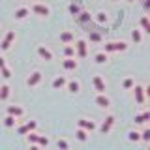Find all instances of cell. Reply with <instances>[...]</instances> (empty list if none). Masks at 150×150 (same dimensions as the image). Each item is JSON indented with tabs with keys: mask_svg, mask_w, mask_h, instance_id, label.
I'll return each mask as SVG.
<instances>
[{
	"mask_svg": "<svg viewBox=\"0 0 150 150\" xmlns=\"http://www.w3.org/2000/svg\"><path fill=\"white\" fill-rule=\"evenodd\" d=\"M128 49V43L126 41H109V43H105V49L107 53H115V51H126Z\"/></svg>",
	"mask_w": 150,
	"mask_h": 150,
	"instance_id": "1",
	"label": "cell"
},
{
	"mask_svg": "<svg viewBox=\"0 0 150 150\" xmlns=\"http://www.w3.org/2000/svg\"><path fill=\"white\" fill-rule=\"evenodd\" d=\"M133 90H135V101H137L139 105H144V96H146V90H144L143 86H139V84H135Z\"/></svg>",
	"mask_w": 150,
	"mask_h": 150,
	"instance_id": "2",
	"label": "cell"
},
{
	"mask_svg": "<svg viewBox=\"0 0 150 150\" xmlns=\"http://www.w3.org/2000/svg\"><path fill=\"white\" fill-rule=\"evenodd\" d=\"M112 126H115V116H112V115H109V116H107V118H105V122H103V124H101L100 131H101L103 135H107V133H109V131H111V128H112Z\"/></svg>",
	"mask_w": 150,
	"mask_h": 150,
	"instance_id": "3",
	"label": "cell"
},
{
	"mask_svg": "<svg viewBox=\"0 0 150 150\" xmlns=\"http://www.w3.org/2000/svg\"><path fill=\"white\" fill-rule=\"evenodd\" d=\"M92 84H94V88H96L100 94L105 92V81L101 79V75H94V77H92Z\"/></svg>",
	"mask_w": 150,
	"mask_h": 150,
	"instance_id": "4",
	"label": "cell"
},
{
	"mask_svg": "<svg viewBox=\"0 0 150 150\" xmlns=\"http://www.w3.org/2000/svg\"><path fill=\"white\" fill-rule=\"evenodd\" d=\"M30 9H32L34 13H38L40 17H47V15H49V8L43 6V4H32Z\"/></svg>",
	"mask_w": 150,
	"mask_h": 150,
	"instance_id": "5",
	"label": "cell"
},
{
	"mask_svg": "<svg viewBox=\"0 0 150 150\" xmlns=\"http://www.w3.org/2000/svg\"><path fill=\"white\" fill-rule=\"evenodd\" d=\"M36 126H38L36 122H26L25 126H21V128L17 129V133H19V135H28L30 131H34V129H36Z\"/></svg>",
	"mask_w": 150,
	"mask_h": 150,
	"instance_id": "6",
	"label": "cell"
},
{
	"mask_svg": "<svg viewBox=\"0 0 150 150\" xmlns=\"http://www.w3.org/2000/svg\"><path fill=\"white\" fill-rule=\"evenodd\" d=\"M75 47H77V54H79V58H84V56L88 54V45H86V41L79 40Z\"/></svg>",
	"mask_w": 150,
	"mask_h": 150,
	"instance_id": "7",
	"label": "cell"
},
{
	"mask_svg": "<svg viewBox=\"0 0 150 150\" xmlns=\"http://www.w3.org/2000/svg\"><path fill=\"white\" fill-rule=\"evenodd\" d=\"M62 66H64V69H68V71H71V69H77V60L75 58H71V56H66V60L62 62Z\"/></svg>",
	"mask_w": 150,
	"mask_h": 150,
	"instance_id": "8",
	"label": "cell"
},
{
	"mask_svg": "<svg viewBox=\"0 0 150 150\" xmlns=\"http://www.w3.org/2000/svg\"><path fill=\"white\" fill-rule=\"evenodd\" d=\"M13 40H15V32H8V36L4 38V41H2V51H8L9 47H11V43H13Z\"/></svg>",
	"mask_w": 150,
	"mask_h": 150,
	"instance_id": "9",
	"label": "cell"
},
{
	"mask_svg": "<svg viewBox=\"0 0 150 150\" xmlns=\"http://www.w3.org/2000/svg\"><path fill=\"white\" fill-rule=\"evenodd\" d=\"M38 54H40L43 60H53V53H51V51L47 49V47H43V45L38 47Z\"/></svg>",
	"mask_w": 150,
	"mask_h": 150,
	"instance_id": "10",
	"label": "cell"
},
{
	"mask_svg": "<svg viewBox=\"0 0 150 150\" xmlns=\"http://www.w3.org/2000/svg\"><path fill=\"white\" fill-rule=\"evenodd\" d=\"M79 128H84V129H88V131H94V129H96V124H94L92 120L81 118V120H79Z\"/></svg>",
	"mask_w": 150,
	"mask_h": 150,
	"instance_id": "11",
	"label": "cell"
},
{
	"mask_svg": "<svg viewBox=\"0 0 150 150\" xmlns=\"http://www.w3.org/2000/svg\"><path fill=\"white\" fill-rule=\"evenodd\" d=\"M40 81H41V73H40V71H34V73L30 75V77H28L26 84H28V86H36V84L40 83Z\"/></svg>",
	"mask_w": 150,
	"mask_h": 150,
	"instance_id": "12",
	"label": "cell"
},
{
	"mask_svg": "<svg viewBox=\"0 0 150 150\" xmlns=\"http://www.w3.org/2000/svg\"><path fill=\"white\" fill-rule=\"evenodd\" d=\"M64 86H68V81H66V77L64 75H60V77H56L54 81H53V88H64Z\"/></svg>",
	"mask_w": 150,
	"mask_h": 150,
	"instance_id": "13",
	"label": "cell"
},
{
	"mask_svg": "<svg viewBox=\"0 0 150 150\" xmlns=\"http://www.w3.org/2000/svg\"><path fill=\"white\" fill-rule=\"evenodd\" d=\"M8 112H9V115H13V116H23V115H25V111H23L19 105H9L8 107Z\"/></svg>",
	"mask_w": 150,
	"mask_h": 150,
	"instance_id": "14",
	"label": "cell"
},
{
	"mask_svg": "<svg viewBox=\"0 0 150 150\" xmlns=\"http://www.w3.org/2000/svg\"><path fill=\"white\" fill-rule=\"evenodd\" d=\"M109 98H107V96H103V94H100V96H98L96 98V105L98 107H109Z\"/></svg>",
	"mask_w": 150,
	"mask_h": 150,
	"instance_id": "15",
	"label": "cell"
},
{
	"mask_svg": "<svg viewBox=\"0 0 150 150\" xmlns=\"http://www.w3.org/2000/svg\"><path fill=\"white\" fill-rule=\"evenodd\" d=\"M150 120V111H144V112H141V115L135 116V122L137 124H144V122H148Z\"/></svg>",
	"mask_w": 150,
	"mask_h": 150,
	"instance_id": "16",
	"label": "cell"
},
{
	"mask_svg": "<svg viewBox=\"0 0 150 150\" xmlns=\"http://www.w3.org/2000/svg\"><path fill=\"white\" fill-rule=\"evenodd\" d=\"M94 60H96L98 64H105L107 60H109V56H107V51H101V53H98L94 56Z\"/></svg>",
	"mask_w": 150,
	"mask_h": 150,
	"instance_id": "17",
	"label": "cell"
},
{
	"mask_svg": "<svg viewBox=\"0 0 150 150\" xmlns=\"http://www.w3.org/2000/svg\"><path fill=\"white\" fill-rule=\"evenodd\" d=\"M128 139L131 141V143H137V141H143V135L139 133V131H135V129H131L129 133H128Z\"/></svg>",
	"mask_w": 150,
	"mask_h": 150,
	"instance_id": "18",
	"label": "cell"
},
{
	"mask_svg": "<svg viewBox=\"0 0 150 150\" xmlns=\"http://www.w3.org/2000/svg\"><path fill=\"white\" fill-rule=\"evenodd\" d=\"M73 40L75 38H73L71 32H62V34H60V41H62V43H71Z\"/></svg>",
	"mask_w": 150,
	"mask_h": 150,
	"instance_id": "19",
	"label": "cell"
},
{
	"mask_svg": "<svg viewBox=\"0 0 150 150\" xmlns=\"http://www.w3.org/2000/svg\"><path fill=\"white\" fill-rule=\"evenodd\" d=\"M15 118H17V116H13V115H9V112H8V116L4 118V126H6V128H13L15 122H17Z\"/></svg>",
	"mask_w": 150,
	"mask_h": 150,
	"instance_id": "20",
	"label": "cell"
},
{
	"mask_svg": "<svg viewBox=\"0 0 150 150\" xmlns=\"http://www.w3.org/2000/svg\"><path fill=\"white\" fill-rule=\"evenodd\" d=\"M28 13H30V9H28V8H19L17 11H15V19H25Z\"/></svg>",
	"mask_w": 150,
	"mask_h": 150,
	"instance_id": "21",
	"label": "cell"
},
{
	"mask_svg": "<svg viewBox=\"0 0 150 150\" xmlns=\"http://www.w3.org/2000/svg\"><path fill=\"white\" fill-rule=\"evenodd\" d=\"M88 129H84V128H79L77 131H75V135H77V139L79 141H86L88 139V133H86Z\"/></svg>",
	"mask_w": 150,
	"mask_h": 150,
	"instance_id": "22",
	"label": "cell"
},
{
	"mask_svg": "<svg viewBox=\"0 0 150 150\" xmlns=\"http://www.w3.org/2000/svg\"><path fill=\"white\" fill-rule=\"evenodd\" d=\"M79 88H81V86H79V83H77V81H68V90L71 92V94H77V92H79Z\"/></svg>",
	"mask_w": 150,
	"mask_h": 150,
	"instance_id": "23",
	"label": "cell"
},
{
	"mask_svg": "<svg viewBox=\"0 0 150 150\" xmlns=\"http://www.w3.org/2000/svg\"><path fill=\"white\" fill-rule=\"evenodd\" d=\"M141 26H143V30L150 34V19L148 17H141Z\"/></svg>",
	"mask_w": 150,
	"mask_h": 150,
	"instance_id": "24",
	"label": "cell"
},
{
	"mask_svg": "<svg viewBox=\"0 0 150 150\" xmlns=\"http://www.w3.org/2000/svg\"><path fill=\"white\" fill-rule=\"evenodd\" d=\"M8 96H9V86L8 84L0 86V100H8Z\"/></svg>",
	"mask_w": 150,
	"mask_h": 150,
	"instance_id": "25",
	"label": "cell"
},
{
	"mask_svg": "<svg viewBox=\"0 0 150 150\" xmlns=\"http://www.w3.org/2000/svg\"><path fill=\"white\" fill-rule=\"evenodd\" d=\"M131 40L135 41V43H141V40H143V36H141V30H131Z\"/></svg>",
	"mask_w": 150,
	"mask_h": 150,
	"instance_id": "26",
	"label": "cell"
},
{
	"mask_svg": "<svg viewBox=\"0 0 150 150\" xmlns=\"http://www.w3.org/2000/svg\"><path fill=\"white\" fill-rule=\"evenodd\" d=\"M122 86L126 88V90H129V88H133L135 86V81L131 77H128V79H124V83H122Z\"/></svg>",
	"mask_w": 150,
	"mask_h": 150,
	"instance_id": "27",
	"label": "cell"
},
{
	"mask_svg": "<svg viewBox=\"0 0 150 150\" xmlns=\"http://www.w3.org/2000/svg\"><path fill=\"white\" fill-rule=\"evenodd\" d=\"M28 143H34V144H38V143H40V135L34 133V131H30V133H28Z\"/></svg>",
	"mask_w": 150,
	"mask_h": 150,
	"instance_id": "28",
	"label": "cell"
},
{
	"mask_svg": "<svg viewBox=\"0 0 150 150\" xmlns=\"http://www.w3.org/2000/svg\"><path fill=\"white\" fill-rule=\"evenodd\" d=\"M75 49H77V47H71V45L64 47V54H66V56H73V54H75Z\"/></svg>",
	"mask_w": 150,
	"mask_h": 150,
	"instance_id": "29",
	"label": "cell"
},
{
	"mask_svg": "<svg viewBox=\"0 0 150 150\" xmlns=\"http://www.w3.org/2000/svg\"><path fill=\"white\" fill-rule=\"evenodd\" d=\"M141 135H143V141H144V143H150V128H146Z\"/></svg>",
	"mask_w": 150,
	"mask_h": 150,
	"instance_id": "30",
	"label": "cell"
},
{
	"mask_svg": "<svg viewBox=\"0 0 150 150\" xmlns=\"http://www.w3.org/2000/svg\"><path fill=\"white\" fill-rule=\"evenodd\" d=\"M0 71H2V77H4V79H9V77H11V71H9V68H2Z\"/></svg>",
	"mask_w": 150,
	"mask_h": 150,
	"instance_id": "31",
	"label": "cell"
},
{
	"mask_svg": "<svg viewBox=\"0 0 150 150\" xmlns=\"http://www.w3.org/2000/svg\"><path fill=\"white\" fill-rule=\"evenodd\" d=\"M96 21H98V23H105V21H107V15H105V13H103V11H101V13H98Z\"/></svg>",
	"mask_w": 150,
	"mask_h": 150,
	"instance_id": "32",
	"label": "cell"
},
{
	"mask_svg": "<svg viewBox=\"0 0 150 150\" xmlns=\"http://www.w3.org/2000/svg\"><path fill=\"white\" fill-rule=\"evenodd\" d=\"M38 144H41V146H49V139H47V137H41V135H40V143H38Z\"/></svg>",
	"mask_w": 150,
	"mask_h": 150,
	"instance_id": "33",
	"label": "cell"
},
{
	"mask_svg": "<svg viewBox=\"0 0 150 150\" xmlns=\"http://www.w3.org/2000/svg\"><path fill=\"white\" fill-rule=\"evenodd\" d=\"M90 40H92V41H100V40H101V36L98 34V32H92V34H90Z\"/></svg>",
	"mask_w": 150,
	"mask_h": 150,
	"instance_id": "34",
	"label": "cell"
},
{
	"mask_svg": "<svg viewBox=\"0 0 150 150\" xmlns=\"http://www.w3.org/2000/svg\"><path fill=\"white\" fill-rule=\"evenodd\" d=\"M69 9H71L73 15H77V13H79V6H75V4H71V6H69Z\"/></svg>",
	"mask_w": 150,
	"mask_h": 150,
	"instance_id": "35",
	"label": "cell"
},
{
	"mask_svg": "<svg viewBox=\"0 0 150 150\" xmlns=\"http://www.w3.org/2000/svg\"><path fill=\"white\" fill-rule=\"evenodd\" d=\"M58 148H68V143L66 141H58Z\"/></svg>",
	"mask_w": 150,
	"mask_h": 150,
	"instance_id": "36",
	"label": "cell"
},
{
	"mask_svg": "<svg viewBox=\"0 0 150 150\" xmlns=\"http://www.w3.org/2000/svg\"><path fill=\"white\" fill-rule=\"evenodd\" d=\"M2 68H6V58L0 56V69H2Z\"/></svg>",
	"mask_w": 150,
	"mask_h": 150,
	"instance_id": "37",
	"label": "cell"
},
{
	"mask_svg": "<svg viewBox=\"0 0 150 150\" xmlns=\"http://www.w3.org/2000/svg\"><path fill=\"white\" fill-rule=\"evenodd\" d=\"M144 9L150 11V0H144Z\"/></svg>",
	"mask_w": 150,
	"mask_h": 150,
	"instance_id": "38",
	"label": "cell"
},
{
	"mask_svg": "<svg viewBox=\"0 0 150 150\" xmlns=\"http://www.w3.org/2000/svg\"><path fill=\"white\" fill-rule=\"evenodd\" d=\"M144 90H146V96L150 98V84H148V86H146V88H144Z\"/></svg>",
	"mask_w": 150,
	"mask_h": 150,
	"instance_id": "39",
	"label": "cell"
},
{
	"mask_svg": "<svg viewBox=\"0 0 150 150\" xmlns=\"http://www.w3.org/2000/svg\"><path fill=\"white\" fill-rule=\"evenodd\" d=\"M128 2H133V0H128Z\"/></svg>",
	"mask_w": 150,
	"mask_h": 150,
	"instance_id": "40",
	"label": "cell"
}]
</instances>
